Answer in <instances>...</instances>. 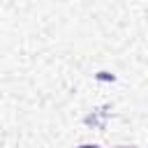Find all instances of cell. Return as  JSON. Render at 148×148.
<instances>
[{
    "instance_id": "6da1fadb",
    "label": "cell",
    "mask_w": 148,
    "mask_h": 148,
    "mask_svg": "<svg viewBox=\"0 0 148 148\" xmlns=\"http://www.w3.org/2000/svg\"><path fill=\"white\" fill-rule=\"evenodd\" d=\"M79 148H99V146H79Z\"/></svg>"
},
{
    "instance_id": "7a4b0ae2",
    "label": "cell",
    "mask_w": 148,
    "mask_h": 148,
    "mask_svg": "<svg viewBox=\"0 0 148 148\" xmlns=\"http://www.w3.org/2000/svg\"><path fill=\"white\" fill-rule=\"evenodd\" d=\"M123 148H127V146H123ZM130 148H132V146H130Z\"/></svg>"
}]
</instances>
